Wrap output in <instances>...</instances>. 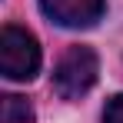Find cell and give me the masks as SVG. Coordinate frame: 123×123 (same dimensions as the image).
<instances>
[{
  "instance_id": "obj_1",
  "label": "cell",
  "mask_w": 123,
  "mask_h": 123,
  "mask_svg": "<svg viewBox=\"0 0 123 123\" xmlns=\"http://www.w3.org/2000/svg\"><path fill=\"white\" fill-rule=\"evenodd\" d=\"M0 73L7 80H33L40 73V43L30 30L7 23L0 33Z\"/></svg>"
},
{
  "instance_id": "obj_2",
  "label": "cell",
  "mask_w": 123,
  "mask_h": 123,
  "mask_svg": "<svg viewBox=\"0 0 123 123\" xmlns=\"http://www.w3.org/2000/svg\"><path fill=\"white\" fill-rule=\"evenodd\" d=\"M100 73V60L90 47H70L60 57L57 70H53V90L63 100H80L83 93L93 90Z\"/></svg>"
},
{
  "instance_id": "obj_3",
  "label": "cell",
  "mask_w": 123,
  "mask_h": 123,
  "mask_svg": "<svg viewBox=\"0 0 123 123\" xmlns=\"http://www.w3.org/2000/svg\"><path fill=\"white\" fill-rule=\"evenodd\" d=\"M40 10L67 30H86L103 17L106 0H40Z\"/></svg>"
},
{
  "instance_id": "obj_4",
  "label": "cell",
  "mask_w": 123,
  "mask_h": 123,
  "mask_svg": "<svg viewBox=\"0 0 123 123\" xmlns=\"http://www.w3.org/2000/svg\"><path fill=\"white\" fill-rule=\"evenodd\" d=\"M0 120L3 123H33V106L17 93H7L0 103Z\"/></svg>"
},
{
  "instance_id": "obj_5",
  "label": "cell",
  "mask_w": 123,
  "mask_h": 123,
  "mask_svg": "<svg viewBox=\"0 0 123 123\" xmlns=\"http://www.w3.org/2000/svg\"><path fill=\"white\" fill-rule=\"evenodd\" d=\"M103 123H123V93L110 97L103 106Z\"/></svg>"
}]
</instances>
